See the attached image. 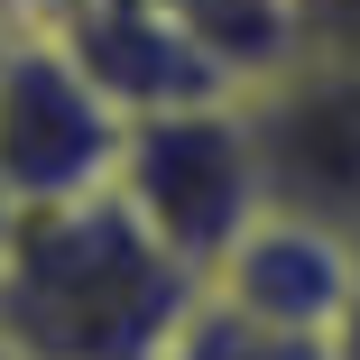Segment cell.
Segmentation results:
<instances>
[{"instance_id": "10", "label": "cell", "mask_w": 360, "mask_h": 360, "mask_svg": "<svg viewBox=\"0 0 360 360\" xmlns=\"http://www.w3.org/2000/svg\"><path fill=\"white\" fill-rule=\"evenodd\" d=\"M0 240H10V194H0Z\"/></svg>"}, {"instance_id": "8", "label": "cell", "mask_w": 360, "mask_h": 360, "mask_svg": "<svg viewBox=\"0 0 360 360\" xmlns=\"http://www.w3.org/2000/svg\"><path fill=\"white\" fill-rule=\"evenodd\" d=\"M333 360H360V268H351V305L333 323Z\"/></svg>"}, {"instance_id": "5", "label": "cell", "mask_w": 360, "mask_h": 360, "mask_svg": "<svg viewBox=\"0 0 360 360\" xmlns=\"http://www.w3.org/2000/svg\"><path fill=\"white\" fill-rule=\"evenodd\" d=\"M351 268H360V240H351V231L259 203L250 222L231 231V250L203 268V296L231 305V314H250V323L323 333V342H333V323H342V305H351Z\"/></svg>"}, {"instance_id": "2", "label": "cell", "mask_w": 360, "mask_h": 360, "mask_svg": "<svg viewBox=\"0 0 360 360\" xmlns=\"http://www.w3.org/2000/svg\"><path fill=\"white\" fill-rule=\"evenodd\" d=\"M129 212L148 222L194 277L231 250V231L268 203L259 185V139L240 93H203V102H167V111H139L120 139V176Z\"/></svg>"}, {"instance_id": "9", "label": "cell", "mask_w": 360, "mask_h": 360, "mask_svg": "<svg viewBox=\"0 0 360 360\" xmlns=\"http://www.w3.org/2000/svg\"><path fill=\"white\" fill-rule=\"evenodd\" d=\"M56 0H0V28H19V19H46Z\"/></svg>"}, {"instance_id": "7", "label": "cell", "mask_w": 360, "mask_h": 360, "mask_svg": "<svg viewBox=\"0 0 360 360\" xmlns=\"http://www.w3.org/2000/svg\"><path fill=\"white\" fill-rule=\"evenodd\" d=\"M286 56L360 75V0H286Z\"/></svg>"}, {"instance_id": "6", "label": "cell", "mask_w": 360, "mask_h": 360, "mask_svg": "<svg viewBox=\"0 0 360 360\" xmlns=\"http://www.w3.org/2000/svg\"><path fill=\"white\" fill-rule=\"evenodd\" d=\"M158 360H333L323 333H277V323H250L231 305H212L203 286H194V314L176 323V342Z\"/></svg>"}, {"instance_id": "1", "label": "cell", "mask_w": 360, "mask_h": 360, "mask_svg": "<svg viewBox=\"0 0 360 360\" xmlns=\"http://www.w3.org/2000/svg\"><path fill=\"white\" fill-rule=\"evenodd\" d=\"M194 268L129 212L120 185L10 212L0 240V342L28 360H158L194 314Z\"/></svg>"}, {"instance_id": "4", "label": "cell", "mask_w": 360, "mask_h": 360, "mask_svg": "<svg viewBox=\"0 0 360 360\" xmlns=\"http://www.w3.org/2000/svg\"><path fill=\"white\" fill-rule=\"evenodd\" d=\"M240 111H250V139H259L268 203L360 240V75L286 56L259 84H240Z\"/></svg>"}, {"instance_id": "3", "label": "cell", "mask_w": 360, "mask_h": 360, "mask_svg": "<svg viewBox=\"0 0 360 360\" xmlns=\"http://www.w3.org/2000/svg\"><path fill=\"white\" fill-rule=\"evenodd\" d=\"M120 139H129V111L93 84V65L46 19L0 28V194H10V212L111 185Z\"/></svg>"}, {"instance_id": "11", "label": "cell", "mask_w": 360, "mask_h": 360, "mask_svg": "<svg viewBox=\"0 0 360 360\" xmlns=\"http://www.w3.org/2000/svg\"><path fill=\"white\" fill-rule=\"evenodd\" d=\"M0 360H28V351H19V342H0Z\"/></svg>"}]
</instances>
